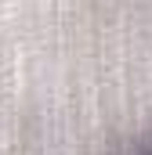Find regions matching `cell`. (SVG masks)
<instances>
[{
  "label": "cell",
  "instance_id": "obj_1",
  "mask_svg": "<svg viewBox=\"0 0 152 155\" xmlns=\"http://www.w3.org/2000/svg\"><path fill=\"white\" fill-rule=\"evenodd\" d=\"M149 155H152V152H149Z\"/></svg>",
  "mask_w": 152,
  "mask_h": 155
}]
</instances>
